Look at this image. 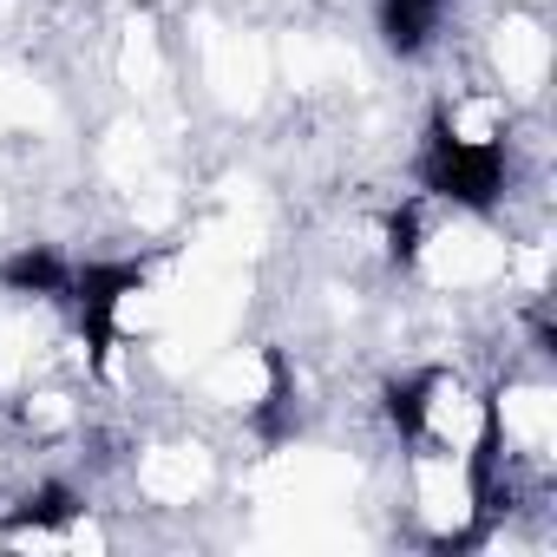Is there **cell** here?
Listing matches in <instances>:
<instances>
[{
    "instance_id": "1",
    "label": "cell",
    "mask_w": 557,
    "mask_h": 557,
    "mask_svg": "<svg viewBox=\"0 0 557 557\" xmlns=\"http://www.w3.org/2000/svg\"><path fill=\"white\" fill-rule=\"evenodd\" d=\"M420 177H426V190H440V197H453V203H466V210H492L498 190H505V145H498V138L466 145V138H453L446 119H433Z\"/></svg>"
},
{
    "instance_id": "2",
    "label": "cell",
    "mask_w": 557,
    "mask_h": 557,
    "mask_svg": "<svg viewBox=\"0 0 557 557\" xmlns=\"http://www.w3.org/2000/svg\"><path fill=\"white\" fill-rule=\"evenodd\" d=\"M138 283H145L138 262H86V269L66 275V296H73V309H79V329H86L92 361H106V348H112V335H119L112 315H119V302H125Z\"/></svg>"
},
{
    "instance_id": "3",
    "label": "cell",
    "mask_w": 557,
    "mask_h": 557,
    "mask_svg": "<svg viewBox=\"0 0 557 557\" xmlns=\"http://www.w3.org/2000/svg\"><path fill=\"white\" fill-rule=\"evenodd\" d=\"M262 361H269V394H262V407H256L249 420H256L262 440H289V433H296V381H289V355H283V348H269Z\"/></svg>"
},
{
    "instance_id": "4",
    "label": "cell",
    "mask_w": 557,
    "mask_h": 557,
    "mask_svg": "<svg viewBox=\"0 0 557 557\" xmlns=\"http://www.w3.org/2000/svg\"><path fill=\"white\" fill-rule=\"evenodd\" d=\"M66 275H73V269H66L53 249H21V256L0 262V283L21 289V296H66Z\"/></svg>"
},
{
    "instance_id": "5",
    "label": "cell",
    "mask_w": 557,
    "mask_h": 557,
    "mask_svg": "<svg viewBox=\"0 0 557 557\" xmlns=\"http://www.w3.org/2000/svg\"><path fill=\"white\" fill-rule=\"evenodd\" d=\"M440 21V0H381V34L394 53H420Z\"/></svg>"
},
{
    "instance_id": "6",
    "label": "cell",
    "mask_w": 557,
    "mask_h": 557,
    "mask_svg": "<svg viewBox=\"0 0 557 557\" xmlns=\"http://www.w3.org/2000/svg\"><path fill=\"white\" fill-rule=\"evenodd\" d=\"M73 518H79V492L73 485H40L8 511V531H53V524H73Z\"/></svg>"
},
{
    "instance_id": "7",
    "label": "cell",
    "mask_w": 557,
    "mask_h": 557,
    "mask_svg": "<svg viewBox=\"0 0 557 557\" xmlns=\"http://www.w3.org/2000/svg\"><path fill=\"white\" fill-rule=\"evenodd\" d=\"M433 387H440V374H413V381H394V387H387V420H394L400 440H420V433H426Z\"/></svg>"
},
{
    "instance_id": "8",
    "label": "cell",
    "mask_w": 557,
    "mask_h": 557,
    "mask_svg": "<svg viewBox=\"0 0 557 557\" xmlns=\"http://www.w3.org/2000/svg\"><path fill=\"white\" fill-rule=\"evenodd\" d=\"M387 256H394V262H413V256H420V216H413V210H394V216H387Z\"/></svg>"
}]
</instances>
